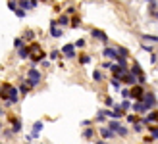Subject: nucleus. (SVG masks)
Listing matches in <instances>:
<instances>
[{"mask_svg":"<svg viewBox=\"0 0 158 144\" xmlns=\"http://www.w3.org/2000/svg\"><path fill=\"white\" fill-rule=\"evenodd\" d=\"M112 66H114L112 62H102V66H100V69H112Z\"/></svg>","mask_w":158,"mask_h":144,"instance_id":"a19ab883","label":"nucleus"},{"mask_svg":"<svg viewBox=\"0 0 158 144\" xmlns=\"http://www.w3.org/2000/svg\"><path fill=\"white\" fill-rule=\"evenodd\" d=\"M116 134H118V137H127V134H129V129H127V127H123V125H120V129H118L116 131Z\"/></svg>","mask_w":158,"mask_h":144,"instance_id":"c756f323","label":"nucleus"},{"mask_svg":"<svg viewBox=\"0 0 158 144\" xmlns=\"http://www.w3.org/2000/svg\"><path fill=\"white\" fill-rule=\"evenodd\" d=\"M60 56H62V50H56V48H54V50H50V52H48V58H50L52 62H56V60L60 58Z\"/></svg>","mask_w":158,"mask_h":144,"instance_id":"bb28decb","label":"nucleus"},{"mask_svg":"<svg viewBox=\"0 0 158 144\" xmlns=\"http://www.w3.org/2000/svg\"><path fill=\"white\" fill-rule=\"evenodd\" d=\"M98 134L102 137V140H112V138L116 137V133L110 131L108 127H100V129H98Z\"/></svg>","mask_w":158,"mask_h":144,"instance_id":"9b49d317","label":"nucleus"},{"mask_svg":"<svg viewBox=\"0 0 158 144\" xmlns=\"http://www.w3.org/2000/svg\"><path fill=\"white\" fill-rule=\"evenodd\" d=\"M14 14H15V15H18V18H19V19H23V18H25V14H27V12H25V10H21V8H18V10H15Z\"/></svg>","mask_w":158,"mask_h":144,"instance_id":"4c0bfd02","label":"nucleus"},{"mask_svg":"<svg viewBox=\"0 0 158 144\" xmlns=\"http://www.w3.org/2000/svg\"><path fill=\"white\" fill-rule=\"evenodd\" d=\"M43 81V73L39 71L37 67H31L27 73H25V83L31 86V89H35V86H39Z\"/></svg>","mask_w":158,"mask_h":144,"instance_id":"f257e3e1","label":"nucleus"},{"mask_svg":"<svg viewBox=\"0 0 158 144\" xmlns=\"http://www.w3.org/2000/svg\"><path fill=\"white\" fill-rule=\"evenodd\" d=\"M23 41H25V42H35V31H31V29H27L25 31V33H23Z\"/></svg>","mask_w":158,"mask_h":144,"instance_id":"6ab92c4d","label":"nucleus"},{"mask_svg":"<svg viewBox=\"0 0 158 144\" xmlns=\"http://www.w3.org/2000/svg\"><path fill=\"white\" fill-rule=\"evenodd\" d=\"M120 94H122V98H123V100H129V98H131V89H122Z\"/></svg>","mask_w":158,"mask_h":144,"instance_id":"72a5a7b5","label":"nucleus"},{"mask_svg":"<svg viewBox=\"0 0 158 144\" xmlns=\"http://www.w3.org/2000/svg\"><path fill=\"white\" fill-rule=\"evenodd\" d=\"M125 119H127V123H131V125H135V123L141 121V119L137 117V114H127V115H125Z\"/></svg>","mask_w":158,"mask_h":144,"instance_id":"a878e982","label":"nucleus"},{"mask_svg":"<svg viewBox=\"0 0 158 144\" xmlns=\"http://www.w3.org/2000/svg\"><path fill=\"white\" fill-rule=\"evenodd\" d=\"M93 81L94 83H102V81H104V73H102L100 69H94L93 71Z\"/></svg>","mask_w":158,"mask_h":144,"instance_id":"aec40b11","label":"nucleus"},{"mask_svg":"<svg viewBox=\"0 0 158 144\" xmlns=\"http://www.w3.org/2000/svg\"><path fill=\"white\" fill-rule=\"evenodd\" d=\"M25 144H31V142H25Z\"/></svg>","mask_w":158,"mask_h":144,"instance_id":"de8ad7c7","label":"nucleus"},{"mask_svg":"<svg viewBox=\"0 0 158 144\" xmlns=\"http://www.w3.org/2000/svg\"><path fill=\"white\" fill-rule=\"evenodd\" d=\"M35 2H39V0H35Z\"/></svg>","mask_w":158,"mask_h":144,"instance_id":"09e8293b","label":"nucleus"},{"mask_svg":"<svg viewBox=\"0 0 158 144\" xmlns=\"http://www.w3.org/2000/svg\"><path fill=\"white\" fill-rule=\"evenodd\" d=\"M147 129H148V133H151V137H152L154 140H158V127H156V125H148Z\"/></svg>","mask_w":158,"mask_h":144,"instance_id":"cd10ccee","label":"nucleus"},{"mask_svg":"<svg viewBox=\"0 0 158 144\" xmlns=\"http://www.w3.org/2000/svg\"><path fill=\"white\" fill-rule=\"evenodd\" d=\"M94 144H108V142H106V140H97Z\"/></svg>","mask_w":158,"mask_h":144,"instance_id":"c03bdc74","label":"nucleus"},{"mask_svg":"<svg viewBox=\"0 0 158 144\" xmlns=\"http://www.w3.org/2000/svg\"><path fill=\"white\" fill-rule=\"evenodd\" d=\"M104 104H106L108 108H114V106H116V102H114L112 96H106V98H104Z\"/></svg>","mask_w":158,"mask_h":144,"instance_id":"c9c22d12","label":"nucleus"},{"mask_svg":"<svg viewBox=\"0 0 158 144\" xmlns=\"http://www.w3.org/2000/svg\"><path fill=\"white\" fill-rule=\"evenodd\" d=\"M8 125H10V129L14 134L21 133V119L18 115H8Z\"/></svg>","mask_w":158,"mask_h":144,"instance_id":"7ed1b4c3","label":"nucleus"},{"mask_svg":"<svg viewBox=\"0 0 158 144\" xmlns=\"http://www.w3.org/2000/svg\"><path fill=\"white\" fill-rule=\"evenodd\" d=\"M91 62H93V58L89 54H81V56H79V63H81V66H89Z\"/></svg>","mask_w":158,"mask_h":144,"instance_id":"4be33fe9","label":"nucleus"},{"mask_svg":"<svg viewBox=\"0 0 158 144\" xmlns=\"http://www.w3.org/2000/svg\"><path fill=\"white\" fill-rule=\"evenodd\" d=\"M141 38H143L145 42H154V44H158V37L156 35H141Z\"/></svg>","mask_w":158,"mask_h":144,"instance_id":"b1692460","label":"nucleus"},{"mask_svg":"<svg viewBox=\"0 0 158 144\" xmlns=\"http://www.w3.org/2000/svg\"><path fill=\"white\" fill-rule=\"evenodd\" d=\"M122 83H123V85H129V86H135V85H139V83H137V77L133 75V73H127V75H123Z\"/></svg>","mask_w":158,"mask_h":144,"instance_id":"2eb2a0df","label":"nucleus"},{"mask_svg":"<svg viewBox=\"0 0 158 144\" xmlns=\"http://www.w3.org/2000/svg\"><path fill=\"white\" fill-rule=\"evenodd\" d=\"M102 58H106V60H116V58H118L116 46H104V48H102Z\"/></svg>","mask_w":158,"mask_h":144,"instance_id":"39448f33","label":"nucleus"},{"mask_svg":"<svg viewBox=\"0 0 158 144\" xmlns=\"http://www.w3.org/2000/svg\"><path fill=\"white\" fill-rule=\"evenodd\" d=\"M143 123L148 127V125H152V123H158V111L152 110V111H148L147 117H143Z\"/></svg>","mask_w":158,"mask_h":144,"instance_id":"1a4fd4ad","label":"nucleus"},{"mask_svg":"<svg viewBox=\"0 0 158 144\" xmlns=\"http://www.w3.org/2000/svg\"><path fill=\"white\" fill-rule=\"evenodd\" d=\"M48 33H50L52 38H60L62 35H64V31H62V27H58L56 19H52V21H50V31H48Z\"/></svg>","mask_w":158,"mask_h":144,"instance_id":"0eeeda50","label":"nucleus"},{"mask_svg":"<svg viewBox=\"0 0 158 144\" xmlns=\"http://www.w3.org/2000/svg\"><path fill=\"white\" fill-rule=\"evenodd\" d=\"M151 63H156V54H151Z\"/></svg>","mask_w":158,"mask_h":144,"instance_id":"37998d69","label":"nucleus"},{"mask_svg":"<svg viewBox=\"0 0 158 144\" xmlns=\"http://www.w3.org/2000/svg\"><path fill=\"white\" fill-rule=\"evenodd\" d=\"M79 25H81V18H79V15H73V18H72V23H69V27H72V29H77Z\"/></svg>","mask_w":158,"mask_h":144,"instance_id":"7c9ffc66","label":"nucleus"},{"mask_svg":"<svg viewBox=\"0 0 158 144\" xmlns=\"http://www.w3.org/2000/svg\"><path fill=\"white\" fill-rule=\"evenodd\" d=\"M148 110L147 108V104L145 102H133V114H148Z\"/></svg>","mask_w":158,"mask_h":144,"instance_id":"f8f14e48","label":"nucleus"},{"mask_svg":"<svg viewBox=\"0 0 158 144\" xmlns=\"http://www.w3.org/2000/svg\"><path fill=\"white\" fill-rule=\"evenodd\" d=\"M56 23H58V27H69V23H72V18H69L68 14H62L60 18L56 19Z\"/></svg>","mask_w":158,"mask_h":144,"instance_id":"ddd939ff","label":"nucleus"},{"mask_svg":"<svg viewBox=\"0 0 158 144\" xmlns=\"http://www.w3.org/2000/svg\"><path fill=\"white\" fill-rule=\"evenodd\" d=\"M81 137H83L85 140H93V138H94V129H93V127H87V129H83Z\"/></svg>","mask_w":158,"mask_h":144,"instance_id":"a211bd4d","label":"nucleus"},{"mask_svg":"<svg viewBox=\"0 0 158 144\" xmlns=\"http://www.w3.org/2000/svg\"><path fill=\"white\" fill-rule=\"evenodd\" d=\"M116 50H118V56H122V58H129V50L125 46H116Z\"/></svg>","mask_w":158,"mask_h":144,"instance_id":"5701e85b","label":"nucleus"},{"mask_svg":"<svg viewBox=\"0 0 158 144\" xmlns=\"http://www.w3.org/2000/svg\"><path fill=\"white\" fill-rule=\"evenodd\" d=\"M145 96H147V90H145V86H143V85H135V86H131V98L135 100V102H143V100H145Z\"/></svg>","mask_w":158,"mask_h":144,"instance_id":"f03ea898","label":"nucleus"},{"mask_svg":"<svg viewBox=\"0 0 158 144\" xmlns=\"http://www.w3.org/2000/svg\"><path fill=\"white\" fill-rule=\"evenodd\" d=\"M14 46L18 48V50H19V48H23V46H25V41H23V37H18V38H15V41H14Z\"/></svg>","mask_w":158,"mask_h":144,"instance_id":"473e14b6","label":"nucleus"},{"mask_svg":"<svg viewBox=\"0 0 158 144\" xmlns=\"http://www.w3.org/2000/svg\"><path fill=\"white\" fill-rule=\"evenodd\" d=\"M62 56H64V58L66 60H73L75 58V44H72V42H69V44H64V46H62Z\"/></svg>","mask_w":158,"mask_h":144,"instance_id":"20e7f679","label":"nucleus"},{"mask_svg":"<svg viewBox=\"0 0 158 144\" xmlns=\"http://www.w3.org/2000/svg\"><path fill=\"white\" fill-rule=\"evenodd\" d=\"M129 73H133V75H135L137 79H139L141 75H145V73H143V67L139 66V62H133V66L129 67Z\"/></svg>","mask_w":158,"mask_h":144,"instance_id":"dca6fc26","label":"nucleus"},{"mask_svg":"<svg viewBox=\"0 0 158 144\" xmlns=\"http://www.w3.org/2000/svg\"><path fill=\"white\" fill-rule=\"evenodd\" d=\"M39 2H35V0H18V6L21 8V10H33V8H37Z\"/></svg>","mask_w":158,"mask_h":144,"instance_id":"9d476101","label":"nucleus"},{"mask_svg":"<svg viewBox=\"0 0 158 144\" xmlns=\"http://www.w3.org/2000/svg\"><path fill=\"white\" fill-rule=\"evenodd\" d=\"M120 108H122L123 111H129V110H133V104H131L129 100H122V104H120Z\"/></svg>","mask_w":158,"mask_h":144,"instance_id":"2f4dec72","label":"nucleus"},{"mask_svg":"<svg viewBox=\"0 0 158 144\" xmlns=\"http://www.w3.org/2000/svg\"><path fill=\"white\" fill-rule=\"evenodd\" d=\"M94 121H98V123H104L106 121V115H104V111H98V114H97V117H94Z\"/></svg>","mask_w":158,"mask_h":144,"instance_id":"f704fd0d","label":"nucleus"},{"mask_svg":"<svg viewBox=\"0 0 158 144\" xmlns=\"http://www.w3.org/2000/svg\"><path fill=\"white\" fill-rule=\"evenodd\" d=\"M43 129H44V123H43V121H35V123H33V131H31V137L37 138L39 133H41Z\"/></svg>","mask_w":158,"mask_h":144,"instance_id":"f3484780","label":"nucleus"},{"mask_svg":"<svg viewBox=\"0 0 158 144\" xmlns=\"http://www.w3.org/2000/svg\"><path fill=\"white\" fill-rule=\"evenodd\" d=\"M2 115H4V108H2V106H0V117H2Z\"/></svg>","mask_w":158,"mask_h":144,"instance_id":"a18cd8bd","label":"nucleus"},{"mask_svg":"<svg viewBox=\"0 0 158 144\" xmlns=\"http://www.w3.org/2000/svg\"><path fill=\"white\" fill-rule=\"evenodd\" d=\"M152 15H154V18L158 19V10H154V12H152Z\"/></svg>","mask_w":158,"mask_h":144,"instance_id":"49530a36","label":"nucleus"},{"mask_svg":"<svg viewBox=\"0 0 158 144\" xmlns=\"http://www.w3.org/2000/svg\"><path fill=\"white\" fill-rule=\"evenodd\" d=\"M18 58H19V60H29V58H31V50H29V44H25L23 48H19V50H18Z\"/></svg>","mask_w":158,"mask_h":144,"instance_id":"4468645a","label":"nucleus"},{"mask_svg":"<svg viewBox=\"0 0 158 144\" xmlns=\"http://www.w3.org/2000/svg\"><path fill=\"white\" fill-rule=\"evenodd\" d=\"M91 125H93L91 119H85V121H81V127H83V129H87V127H91Z\"/></svg>","mask_w":158,"mask_h":144,"instance_id":"79ce46f5","label":"nucleus"},{"mask_svg":"<svg viewBox=\"0 0 158 144\" xmlns=\"http://www.w3.org/2000/svg\"><path fill=\"white\" fill-rule=\"evenodd\" d=\"M141 48H143L145 52H148V54H152V50H154V48H152L151 44H147V42H145V44H141Z\"/></svg>","mask_w":158,"mask_h":144,"instance_id":"ea45409f","label":"nucleus"},{"mask_svg":"<svg viewBox=\"0 0 158 144\" xmlns=\"http://www.w3.org/2000/svg\"><path fill=\"white\" fill-rule=\"evenodd\" d=\"M18 90H19V94H21V96H27V94H29V90H31V86H29L27 83H21Z\"/></svg>","mask_w":158,"mask_h":144,"instance_id":"393cba45","label":"nucleus"},{"mask_svg":"<svg viewBox=\"0 0 158 144\" xmlns=\"http://www.w3.org/2000/svg\"><path fill=\"white\" fill-rule=\"evenodd\" d=\"M145 127H147V125L143 123V119H141L139 123H135V125H133V133H143V131H145Z\"/></svg>","mask_w":158,"mask_h":144,"instance_id":"c85d7f7f","label":"nucleus"},{"mask_svg":"<svg viewBox=\"0 0 158 144\" xmlns=\"http://www.w3.org/2000/svg\"><path fill=\"white\" fill-rule=\"evenodd\" d=\"M145 104H147V108L148 110H154L156 108V104H158V100H156V96H154V92H147V96H145V100H143Z\"/></svg>","mask_w":158,"mask_h":144,"instance_id":"6e6552de","label":"nucleus"},{"mask_svg":"<svg viewBox=\"0 0 158 144\" xmlns=\"http://www.w3.org/2000/svg\"><path fill=\"white\" fill-rule=\"evenodd\" d=\"M8 8H10L12 12H15V10H18L19 6H18V2H15V0H8Z\"/></svg>","mask_w":158,"mask_h":144,"instance_id":"e433bc0d","label":"nucleus"},{"mask_svg":"<svg viewBox=\"0 0 158 144\" xmlns=\"http://www.w3.org/2000/svg\"><path fill=\"white\" fill-rule=\"evenodd\" d=\"M85 44H87L85 38H77V41H75V48H83Z\"/></svg>","mask_w":158,"mask_h":144,"instance_id":"58836bf2","label":"nucleus"},{"mask_svg":"<svg viewBox=\"0 0 158 144\" xmlns=\"http://www.w3.org/2000/svg\"><path fill=\"white\" fill-rule=\"evenodd\" d=\"M110 85H112L114 90H122V85H123V83H122L118 77H112V79H110Z\"/></svg>","mask_w":158,"mask_h":144,"instance_id":"412c9836","label":"nucleus"},{"mask_svg":"<svg viewBox=\"0 0 158 144\" xmlns=\"http://www.w3.org/2000/svg\"><path fill=\"white\" fill-rule=\"evenodd\" d=\"M91 37L94 38V41H100V42H108V35L104 33L102 29H91Z\"/></svg>","mask_w":158,"mask_h":144,"instance_id":"423d86ee","label":"nucleus"}]
</instances>
